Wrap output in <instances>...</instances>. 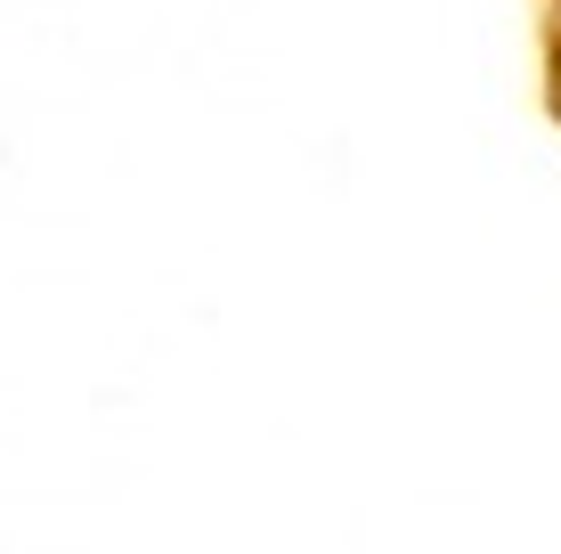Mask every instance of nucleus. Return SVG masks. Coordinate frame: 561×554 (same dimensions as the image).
<instances>
[]
</instances>
